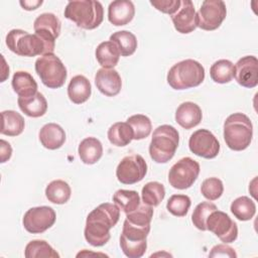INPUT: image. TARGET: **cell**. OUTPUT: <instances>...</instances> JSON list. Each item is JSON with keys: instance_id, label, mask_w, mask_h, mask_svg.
Wrapping results in <instances>:
<instances>
[{"instance_id": "obj_31", "label": "cell", "mask_w": 258, "mask_h": 258, "mask_svg": "<svg viewBox=\"0 0 258 258\" xmlns=\"http://www.w3.org/2000/svg\"><path fill=\"white\" fill-rule=\"evenodd\" d=\"M113 202L121 211L128 214L136 210L140 205V197L136 190L118 189L113 195Z\"/></svg>"}, {"instance_id": "obj_1", "label": "cell", "mask_w": 258, "mask_h": 258, "mask_svg": "<svg viewBox=\"0 0 258 258\" xmlns=\"http://www.w3.org/2000/svg\"><path fill=\"white\" fill-rule=\"evenodd\" d=\"M119 218L120 209L117 205H99L87 217L84 230L86 241L94 247L104 246L110 240V230L118 223Z\"/></svg>"}, {"instance_id": "obj_3", "label": "cell", "mask_w": 258, "mask_h": 258, "mask_svg": "<svg viewBox=\"0 0 258 258\" xmlns=\"http://www.w3.org/2000/svg\"><path fill=\"white\" fill-rule=\"evenodd\" d=\"M253 137V125L250 118L243 113H234L224 122V140L235 151L245 150Z\"/></svg>"}, {"instance_id": "obj_32", "label": "cell", "mask_w": 258, "mask_h": 258, "mask_svg": "<svg viewBox=\"0 0 258 258\" xmlns=\"http://www.w3.org/2000/svg\"><path fill=\"white\" fill-rule=\"evenodd\" d=\"M234 64L229 59H219L210 69L211 79L218 84L230 83L233 79Z\"/></svg>"}, {"instance_id": "obj_22", "label": "cell", "mask_w": 258, "mask_h": 258, "mask_svg": "<svg viewBox=\"0 0 258 258\" xmlns=\"http://www.w3.org/2000/svg\"><path fill=\"white\" fill-rule=\"evenodd\" d=\"M17 103L19 109L28 117L38 118L43 116L47 111V101L39 92L29 98L19 97Z\"/></svg>"}, {"instance_id": "obj_11", "label": "cell", "mask_w": 258, "mask_h": 258, "mask_svg": "<svg viewBox=\"0 0 258 258\" xmlns=\"http://www.w3.org/2000/svg\"><path fill=\"white\" fill-rule=\"evenodd\" d=\"M56 220L55 212L47 206L34 207L26 211L22 224L24 229L31 234H41L53 226Z\"/></svg>"}, {"instance_id": "obj_43", "label": "cell", "mask_w": 258, "mask_h": 258, "mask_svg": "<svg viewBox=\"0 0 258 258\" xmlns=\"http://www.w3.org/2000/svg\"><path fill=\"white\" fill-rule=\"evenodd\" d=\"M0 143H1V162L4 163L10 159L12 154V148L10 144L3 139H1Z\"/></svg>"}, {"instance_id": "obj_20", "label": "cell", "mask_w": 258, "mask_h": 258, "mask_svg": "<svg viewBox=\"0 0 258 258\" xmlns=\"http://www.w3.org/2000/svg\"><path fill=\"white\" fill-rule=\"evenodd\" d=\"M39 141L43 147L49 150L60 148L66 142V132L55 123H47L39 131Z\"/></svg>"}, {"instance_id": "obj_12", "label": "cell", "mask_w": 258, "mask_h": 258, "mask_svg": "<svg viewBox=\"0 0 258 258\" xmlns=\"http://www.w3.org/2000/svg\"><path fill=\"white\" fill-rule=\"evenodd\" d=\"M206 226L207 230L214 233L225 244L234 242L238 237L237 224L222 211H213L206 221Z\"/></svg>"}, {"instance_id": "obj_18", "label": "cell", "mask_w": 258, "mask_h": 258, "mask_svg": "<svg viewBox=\"0 0 258 258\" xmlns=\"http://www.w3.org/2000/svg\"><path fill=\"white\" fill-rule=\"evenodd\" d=\"M135 15V7L132 1H112L108 7V19L115 26L126 25L132 21Z\"/></svg>"}, {"instance_id": "obj_28", "label": "cell", "mask_w": 258, "mask_h": 258, "mask_svg": "<svg viewBox=\"0 0 258 258\" xmlns=\"http://www.w3.org/2000/svg\"><path fill=\"white\" fill-rule=\"evenodd\" d=\"M108 139L111 144L123 147L133 140V130L127 122H116L108 129Z\"/></svg>"}, {"instance_id": "obj_19", "label": "cell", "mask_w": 258, "mask_h": 258, "mask_svg": "<svg viewBox=\"0 0 258 258\" xmlns=\"http://www.w3.org/2000/svg\"><path fill=\"white\" fill-rule=\"evenodd\" d=\"M202 118V109L194 102H183L175 111V121L184 129H191L198 126Z\"/></svg>"}, {"instance_id": "obj_7", "label": "cell", "mask_w": 258, "mask_h": 258, "mask_svg": "<svg viewBox=\"0 0 258 258\" xmlns=\"http://www.w3.org/2000/svg\"><path fill=\"white\" fill-rule=\"evenodd\" d=\"M35 72L44 86L58 89L63 86L68 73L64 64L54 53H47L35 60Z\"/></svg>"}, {"instance_id": "obj_34", "label": "cell", "mask_w": 258, "mask_h": 258, "mask_svg": "<svg viewBox=\"0 0 258 258\" xmlns=\"http://www.w3.org/2000/svg\"><path fill=\"white\" fill-rule=\"evenodd\" d=\"M24 256L26 258H38V257L59 258V254L44 240L30 241L25 247Z\"/></svg>"}, {"instance_id": "obj_9", "label": "cell", "mask_w": 258, "mask_h": 258, "mask_svg": "<svg viewBox=\"0 0 258 258\" xmlns=\"http://www.w3.org/2000/svg\"><path fill=\"white\" fill-rule=\"evenodd\" d=\"M227 15L226 4L222 0H205L197 13L198 27L203 30L219 28Z\"/></svg>"}, {"instance_id": "obj_26", "label": "cell", "mask_w": 258, "mask_h": 258, "mask_svg": "<svg viewBox=\"0 0 258 258\" xmlns=\"http://www.w3.org/2000/svg\"><path fill=\"white\" fill-rule=\"evenodd\" d=\"M2 128L1 133L7 136H18L20 135L25 126L23 117L13 110H6L1 113Z\"/></svg>"}, {"instance_id": "obj_21", "label": "cell", "mask_w": 258, "mask_h": 258, "mask_svg": "<svg viewBox=\"0 0 258 258\" xmlns=\"http://www.w3.org/2000/svg\"><path fill=\"white\" fill-rule=\"evenodd\" d=\"M92 94L90 81L82 75L72 78L68 86V97L74 104H83L89 100Z\"/></svg>"}, {"instance_id": "obj_40", "label": "cell", "mask_w": 258, "mask_h": 258, "mask_svg": "<svg viewBox=\"0 0 258 258\" xmlns=\"http://www.w3.org/2000/svg\"><path fill=\"white\" fill-rule=\"evenodd\" d=\"M120 247L123 253L129 258H140L147 249V241L145 242H129L120 239Z\"/></svg>"}, {"instance_id": "obj_35", "label": "cell", "mask_w": 258, "mask_h": 258, "mask_svg": "<svg viewBox=\"0 0 258 258\" xmlns=\"http://www.w3.org/2000/svg\"><path fill=\"white\" fill-rule=\"evenodd\" d=\"M133 130V139L141 140L149 136L152 129L150 119L143 114H136L130 116L126 121Z\"/></svg>"}, {"instance_id": "obj_29", "label": "cell", "mask_w": 258, "mask_h": 258, "mask_svg": "<svg viewBox=\"0 0 258 258\" xmlns=\"http://www.w3.org/2000/svg\"><path fill=\"white\" fill-rule=\"evenodd\" d=\"M110 41L116 44L122 56L132 55L137 48V38L132 32L128 30H120L114 32L110 36Z\"/></svg>"}, {"instance_id": "obj_17", "label": "cell", "mask_w": 258, "mask_h": 258, "mask_svg": "<svg viewBox=\"0 0 258 258\" xmlns=\"http://www.w3.org/2000/svg\"><path fill=\"white\" fill-rule=\"evenodd\" d=\"M34 33L49 42H55L60 34V21L53 13H42L36 17L33 23Z\"/></svg>"}, {"instance_id": "obj_41", "label": "cell", "mask_w": 258, "mask_h": 258, "mask_svg": "<svg viewBox=\"0 0 258 258\" xmlns=\"http://www.w3.org/2000/svg\"><path fill=\"white\" fill-rule=\"evenodd\" d=\"M180 2V0H151L150 4L162 13L173 15L179 8Z\"/></svg>"}, {"instance_id": "obj_27", "label": "cell", "mask_w": 258, "mask_h": 258, "mask_svg": "<svg viewBox=\"0 0 258 258\" xmlns=\"http://www.w3.org/2000/svg\"><path fill=\"white\" fill-rule=\"evenodd\" d=\"M71 195V186L61 179L52 180L45 187V197L52 204L63 205L70 200Z\"/></svg>"}, {"instance_id": "obj_36", "label": "cell", "mask_w": 258, "mask_h": 258, "mask_svg": "<svg viewBox=\"0 0 258 258\" xmlns=\"http://www.w3.org/2000/svg\"><path fill=\"white\" fill-rule=\"evenodd\" d=\"M152 217H153L152 207H150L144 203L140 204L136 210L126 214V220L130 224L136 225V226H141V227L150 226Z\"/></svg>"}, {"instance_id": "obj_13", "label": "cell", "mask_w": 258, "mask_h": 258, "mask_svg": "<svg viewBox=\"0 0 258 258\" xmlns=\"http://www.w3.org/2000/svg\"><path fill=\"white\" fill-rule=\"evenodd\" d=\"M189 150L203 158H215L220 152V142L217 137L207 129L195 131L188 140Z\"/></svg>"}, {"instance_id": "obj_25", "label": "cell", "mask_w": 258, "mask_h": 258, "mask_svg": "<svg viewBox=\"0 0 258 258\" xmlns=\"http://www.w3.org/2000/svg\"><path fill=\"white\" fill-rule=\"evenodd\" d=\"M96 59L103 69H113L120 58V51L116 44L110 40L101 42L95 51Z\"/></svg>"}, {"instance_id": "obj_5", "label": "cell", "mask_w": 258, "mask_h": 258, "mask_svg": "<svg viewBox=\"0 0 258 258\" xmlns=\"http://www.w3.org/2000/svg\"><path fill=\"white\" fill-rule=\"evenodd\" d=\"M6 45L12 52L20 56L32 57L54 51L38 34H30L22 29L10 30L6 35Z\"/></svg>"}, {"instance_id": "obj_24", "label": "cell", "mask_w": 258, "mask_h": 258, "mask_svg": "<svg viewBox=\"0 0 258 258\" xmlns=\"http://www.w3.org/2000/svg\"><path fill=\"white\" fill-rule=\"evenodd\" d=\"M11 85L13 91L21 98H29L37 93V84L35 80L25 71L14 73Z\"/></svg>"}, {"instance_id": "obj_15", "label": "cell", "mask_w": 258, "mask_h": 258, "mask_svg": "<svg viewBox=\"0 0 258 258\" xmlns=\"http://www.w3.org/2000/svg\"><path fill=\"white\" fill-rule=\"evenodd\" d=\"M171 20L177 32L187 34L198 27L197 12L190 0H182L177 11L171 15Z\"/></svg>"}, {"instance_id": "obj_14", "label": "cell", "mask_w": 258, "mask_h": 258, "mask_svg": "<svg viewBox=\"0 0 258 258\" xmlns=\"http://www.w3.org/2000/svg\"><path fill=\"white\" fill-rule=\"evenodd\" d=\"M233 78L244 88H255L258 85L257 57L254 55H245L241 57L234 66Z\"/></svg>"}, {"instance_id": "obj_39", "label": "cell", "mask_w": 258, "mask_h": 258, "mask_svg": "<svg viewBox=\"0 0 258 258\" xmlns=\"http://www.w3.org/2000/svg\"><path fill=\"white\" fill-rule=\"evenodd\" d=\"M224 191V185L220 178L209 177L202 182L201 192L209 201L218 200Z\"/></svg>"}, {"instance_id": "obj_30", "label": "cell", "mask_w": 258, "mask_h": 258, "mask_svg": "<svg viewBox=\"0 0 258 258\" xmlns=\"http://www.w3.org/2000/svg\"><path fill=\"white\" fill-rule=\"evenodd\" d=\"M230 210L239 221H249L256 213V205L250 198L242 196L232 202Z\"/></svg>"}, {"instance_id": "obj_2", "label": "cell", "mask_w": 258, "mask_h": 258, "mask_svg": "<svg viewBox=\"0 0 258 258\" xmlns=\"http://www.w3.org/2000/svg\"><path fill=\"white\" fill-rule=\"evenodd\" d=\"M63 15L84 29L97 28L104 19V8L99 1L74 0L68 2Z\"/></svg>"}, {"instance_id": "obj_16", "label": "cell", "mask_w": 258, "mask_h": 258, "mask_svg": "<svg viewBox=\"0 0 258 258\" xmlns=\"http://www.w3.org/2000/svg\"><path fill=\"white\" fill-rule=\"evenodd\" d=\"M95 85L103 95L114 97L121 91L122 80L116 70L102 68L96 73Z\"/></svg>"}, {"instance_id": "obj_4", "label": "cell", "mask_w": 258, "mask_h": 258, "mask_svg": "<svg viewBox=\"0 0 258 258\" xmlns=\"http://www.w3.org/2000/svg\"><path fill=\"white\" fill-rule=\"evenodd\" d=\"M179 142L178 131L171 125H160L152 134L149 155L156 163H166L175 154Z\"/></svg>"}, {"instance_id": "obj_33", "label": "cell", "mask_w": 258, "mask_h": 258, "mask_svg": "<svg viewBox=\"0 0 258 258\" xmlns=\"http://www.w3.org/2000/svg\"><path fill=\"white\" fill-rule=\"evenodd\" d=\"M164 197V185L158 181H149L142 187V202L150 207H157L163 201Z\"/></svg>"}, {"instance_id": "obj_38", "label": "cell", "mask_w": 258, "mask_h": 258, "mask_svg": "<svg viewBox=\"0 0 258 258\" xmlns=\"http://www.w3.org/2000/svg\"><path fill=\"white\" fill-rule=\"evenodd\" d=\"M191 202L188 196L186 195H172L166 204L167 211L175 217H184L189 208Z\"/></svg>"}, {"instance_id": "obj_8", "label": "cell", "mask_w": 258, "mask_h": 258, "mask_svg": "<svg viewBox=\"0 0 258 258\" xmlns=\"http://www.w3.org/2000/svg\"><path fill=\"white\" fill-rule=\"evenodd\" d=\"M200 164L190 157H183L175 162L168 172V182L176 189L190 187L200 174Z\"/></svg>"}, {"instance_id": "obj_23", "label": "cell", "mask_w": 258, "mask_h": 258, "mask_svg": "<svg viewBox=\"0 0 258 258\" xmlns=\"http://www.w3.org/2000/svg\"><path fill=\"white\" fill-rule=\"evenodd\" d=\"M78 153L85 164H95L103 155V145L95 137H87L81 141Z\"/></svg>"}, {"instance_id": "obj_37", "label": "cell", "mask_w": 258, "mask_h": 258, "mask_svg": "<svg viewBox=\"0 0 258 258\" xmlns=\"http://www.w3.org/2000/svg\"><path fill=\"white\" fill-rule=\"evenodd\" d=\"M215 210H218V208L213 203H210V202L200 203L195 208L194 213L191 215V222H192L194 226L201 231H207L206 221H207L209 215Z\"/></svg>"}, {"instance_id": "obj_44", "label": "cell", "mask_w": 258, "mask_h": 258, "mask_svg": "<svg viewBox=\"0 0 258 258\" xmlns=\"http://www.w3.org/2000/svg\"><path fill=\"white\" fill-rule=\"evenodd\" d=\"M19 4L22 6L23 9L31 11V10H35L37 9L41 4H42V0H36V1H20Z\"/></svg>"}, {"instance_id": "obj_6", "label": "cell", "mask_w": 258, "mask_h": 258, "mask_svg": "<svg viewBox=\"0 0 258 258\" xmlns=\"http://www.w3.org/2000/svg\"><path fill=\"white\" fill-rule=\"evenodd\" d=\"M166 80L174 90L195 88L204 82L205 68L195 59H184L169 69Z\"/></svg>"}, {"instance_id": "obj_42", "label": "cell", "mask_w": 258, "mask_h": 258, "mask_svg": "<svg viewBox=\"0 0 258 258\" xmlns=\"http://www.w3.org/2000/svg\"><path fill=\"white\" fill-rule=\"evenodd\" d=\"M210 257H231L236 258L237 254L234 248L226 245V244H219L212 248L211 252L209 253Z\"/></svg>"}, {"instance_id": "obj_10", "label": "cell", "mask_w": 258, "mask_h": 258, "mask_svg": "<svg viewBox=\"0 0 258 258\" xmlns=\"http://www.w3.org/2000/svg\"><path fill=\"white\" fill-rule=\"evenodd\" d=\"M147 173L145 159L139 154L127 155L116 168L117 179L123 184H134L141 181Z\"/></svg>"}]
</instances>
